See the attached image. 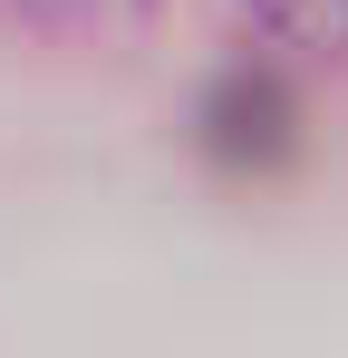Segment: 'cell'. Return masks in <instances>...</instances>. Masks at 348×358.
Returning a JSON list of instances; mask_svg holds the SVG:
<instances>
[{
    "instance_id": "obj_1",
    "label": "cell",
    "mask_w": 348,
    "mask_h": 358,
    "mask_svg": "<svg viewBox=\"0 0 348 358\" xmlns=\"http://www.w3.org/2000/svg\"><path fill=\"white\" fill-rule=\"evenodd\" d=\"M242 20L300 68H348V0H242Z\"/></svg>"
},
{
    "instance_id": "obj_2",
    "label": "cell",
    "mask_w": 348,
    "mask_h": 358,
    "mask_svg": "<svg viewBox=\"0 0 348 358\" xmlns=\"http://www.w3.org/2000/svg\"><path fill=\"white\" fill-rule=\"evenodd\" d=\"M10 20L39 39H116L145 20V0H10Z\"/></svg>"
}]
</instances>
